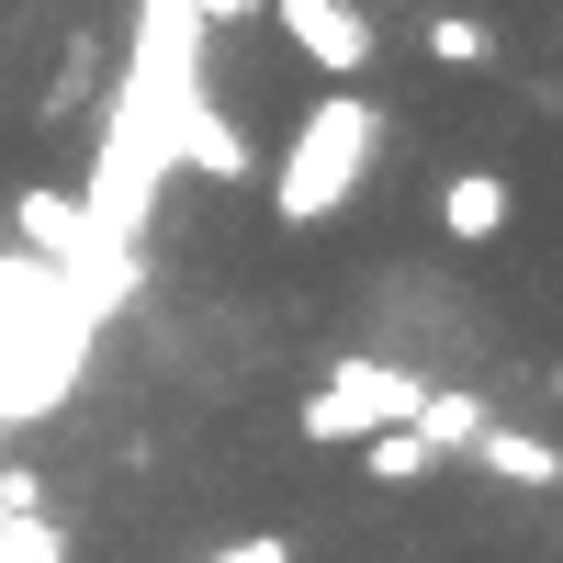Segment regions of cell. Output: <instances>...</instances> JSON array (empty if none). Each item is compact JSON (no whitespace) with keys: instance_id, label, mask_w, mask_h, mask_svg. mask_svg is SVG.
<instances>
[{"instance_id":"cell-1","label":"cell","mask_w":563,"mask_h":563,"mask_svg":"<svg viewBox=\"0 0 563 563\" xmlns=\"http://www.w3.org/2000/svg\"><path fill=\"white\" fill-rule=\"evenodd\" d=\"M203 12L192 0H135V34H124V79H113V113H102V147H90V214L113 225L124 249H147V214H158V180L169 169H203V180H249L260 147L225 124L214 79H203Z\"/></svg>"},{"instance_id":"cell-2","label":"cell","mask_w":563,"mask_h":563,"mask_svg":"<svg viewBox=\"0 0 563 563\" xmlns=\"http://www.w3.org/2000/svg\"><path fill=\"white\" fill-rule=\"evenodd\" d=\"M90 339H102V316L57 271L34 249H0V429L57 417L79 395V372H90Z\"/></svg>"},{"instance_id":"cell-3","label":"cell","mask_w":563,"mask_h":563,"mask_svg":"<svg viewBox=\"0 0 563 563\" xmlns=\"http://www.w3.org/2000/svg\"><path fill=\"white\" fill-rule=\"evenodd\" d=\"M372 158H384V113L361 102V79H339V90L294 124V147L271 158V214H282V225H327V214L372 180Z\"/></svg>"},{"instance_id":"cell-4","label":"cell","mask_w":563,"mask_h":563,"mask_svg":"<svg viewBox=\"0 0 563 563\" xmlns=\"http://www.w3.org/2000/svg\"><path fill=\"white\" fill-rule=\"evenodd\" d=\"M12 238H23L45 271H57L90 316H113V305L135 294V271H147V260H135V249H124L113 225L79 203V192H23V203H12Z\"/></svg>"},{"instance_id":"cell-5","label":"cell","mask_w":563,"mask_h":563,"mask_svg":"<svg viewBox=\"0 0 563 563\" xmlns=\"http://www.w3.org/2000/svg\"><path fill=\"white\" fill-rule=\"evenodd\" d=\"M417 395H429V384H417L406 361H339V372L305 395L294 429H305L316 451H350L361 429H395V417H417Z\"/></svg>"},{"instance_id":"cell-6","label":"cell","mask_w":563,"mask_h":563,"mask_svg":"<svg viewBox=\"0 0 563 563\" xmlns=\"http://www.w3.org/2000/svg\"><path fill=\"white\" fill-rule=\"evenodd\" d=\"M260 12L305 45V68H327V79L372 68V12H361V0H260Z\"/></svg>"},{"instance_id":"cell-7","label":"cell","mask_w":563,"mask_h":563,"mask_svg":"<svg viewBox=\"0 0 563 563\" xmlns=\"http://www.w3.org/2000/svg\"><path fill=\"white\" fill-rule=\"evenodd\" d=\"M474 462H485L496 485H563V440H541V429H496V417L474 429Z\"/></svg>"},{"instance_id":"cell-8","label":"cell","mask_w":563,"mask_h":563,"mask_svg":"<svg viewBox=\"0 0 563 563\" xmlns=\"http://www.w3.org/2000/svg\"><path fill=\"white\" fill-rule=\"evenodd\" d=\"M440 225H451L462 249L507 238V180H496V169H451V180H440Z\"/></svg>"},{"instance_id":"cell-9","label":"cell","mask_w":563,"mask_h":563,"mask_svg":"<svg viewBox=\"0 0 563 563\" xmlns=\"http://www.w3.org/2000/svg\"><path fill=\"white\" fill-rule=\"evenodd\" d=\"M406 429H417V440H429V451L451 462V451H474V429H485V395H462V384H429Z\"/></svg>"},{"instance_id":"cell-10","label":"cell","mask_w":563,"mask_h":563,"mask_svg":"<svg viewBox=\"0 0 563 563\" xmlns=\"http://www.w3.org/2000/svg\"><path fill=\"white\" fill-rule=\"evenodd\" d=\"M429 57H440V68H485V57H496V34H485L474 12H440V23H429Z\"/></svg>"},{"instance_id":"cell-11","label":"cell","mask_w":563,"mask_h":563,"mask_svg":"<svg viewBox=\"0 0 563 563\" xmlns=\"http://www.w3.org/2000/svg\"><path fill=\"white\" fill-rule=\"evenodd\" d=\"M0 563H57V530L34 507H0Z\"/></svg>"},{"instance_id":"cell-12","label":"cell","mask_w":563,"mask_h":563,"mask_svg":"<svg viewBox=\"0 0 563 563\" xmlns=\"http://www.w3.org/2000/svg\"><path fill=\"white\" fill-rule=\"evenodd\" d=\"M203 563H294V541H282V530H249V541H225V552H203Z\"/></svg>"},{"instance_id":"cell-13","label":"cell","mask_w":563,"mask_h":563,"mask_svg":"<svg viewBox=\"0 0 563 563\" xmlns=\"http://www.w3.org/2000/svg\"><path fill=\"white\" fill-rule=\"evenodd\" d=\"M192 12H203V23H249L260 0H192Z\"/></svg>"},{"instance_id":"cell-14","label":"cell","mask_w":563,"mask_h":563,"mask_svg":"<svg viewBox=\"0 0 563 563\" xmlns=\"http://www.w3.org/2000/svg\"><path fill=\"white\" fill-rule=\"evenodd\" d=\"M361 12H395V0H361Z\"/></svg>"},{"instance_id":"cell-15","label":"cell","mask_w":563,"mask_h":563,"mask_svg":"<svg viewBox=\"0 0 563 563\" xmlns=\"http://www.w3.org/2000/svg\"><path fill=\"white\" fill-rule=\"evenodd\" d=\"M552 395H563V372H552Z\"/></svg>"}]
</instances>
